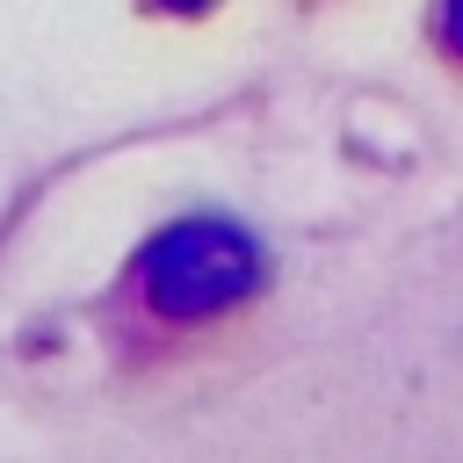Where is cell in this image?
<instances>
[{
	"label": "cell",
	"instance_id": "1",
	"mask_svg": "<svg viewBox=\"0 0 463 463\" xmlns=\"http://www.w3.org/2000/svg\"><path fill=\"white\" fill-rule=\"evenodd\" d=\"M260 275H268L260 246L224 217H181L137 253V289L174 326H203V318L239 311L260 289Z\"/></svg>",
	"mask_w": 463,
	"mask_h": 463
},
{
	"label": "cell",
	"instance_id": "2",
	"mask_svg": "<svg viewBox=\"0 0 463 463\" xmlns=\"http://www.w3.org/2000/svg\"><path fill=\"white\" fill-rule=\"evenodd\" d=\"M441 43L463 58V0H441Z\"/></svg>",
	"mask_w": 463,
	"mask_h": 463
},
{
	"label": "cell",
	"instance_id": "3",
	"mask_svg": "<svg viewBox=\"0 0 463 463\" xmlns=\"http://www.w3.org/2000/svg\"><path fill=\"white\" fill-rule=\"evenodd\" d=\"M152 7H166V14H203V7H217V0H152Z\"/></svg>",
	"mask_w": 463,
	"mask_h": 463
}]
</instances>
